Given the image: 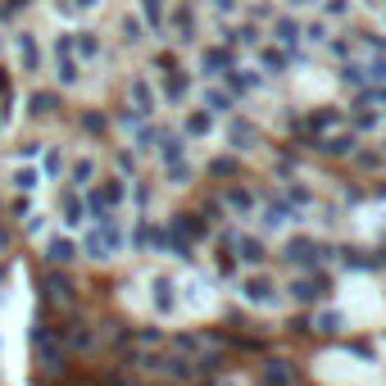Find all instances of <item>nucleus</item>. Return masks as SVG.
<instances>
[{"label":"nucleus","mask_w":386,"mask_h":386,"mask_svg":"<svg viewBox=\"0 0 386 386\" xmlns=\"http://www.w3.org/2000/svg\"><path fill=\"white\" fill-rule=\"evenodd\" d=\"M323 255H327V250L318 246L314 237H291V241L282 246V264H291L295 273H318Z\"/></svg>","instance_id":"nucleus-7"},{"label":"nucleus","mask_w":386,"mask_h":386,"mask_svg":"<svg viewBox=\"0 0 386 386\" xmlns=\"http://www.w3.org/2000/svg\"><path fill=\"white\" fill-rule=\"evenodd\" d=\"M291 9H305V5H318V0H286Z\"/></svg>","instance_id":"nucleus-57"},{"label":"nucleus","mask_w":386,"mask_h":386,"mask_svg":"<svg viewBox=\"0 0 386 386\" xmlns=\"http://www.w3.org/2000/svg\"><path fill=\"white\" fill-rule=\"evenodd\" d=\"M214 273L223 277V282H237L241 277V259H237V246H232V232L214 237Z\"/></svg>","instance_id":"nucleus-22"},{"label":"nucleus","mask_w":386,"mask_h":386,"mask_svg":"<svg viewBox=\"0 0 386 386\" xmlns=\"http://www.w3.org/2000/svg\"><path fill=\"white\" fill-rule=\"evenodd\" d=\"M382 159H386V141H382Z\"/></svg>","instance_id":"nucleus-58"},{"label":"nucleus","mask_w":386,"mask_h":386,"mask_svg":"<svg viewBox=\"0 0 386 386\" xmlns=\"http://www.w3.org/2000/svg\"><path fill=\"white\" fill-rule=\"evenodd\" d=\"M95 5H100V0H60V14H86V9H95Z\"/></svg>","instance_id":"nucleus-52"},{"label":"nucleus","mask_w":386,"mask_h":386,"mask_svg":"<svg viewBox=\"0 0 386 386\" xmlns=\"http://www.w3.org/2000/svg\"><path fill=\"white\" fill-rule=\"evenodd\" d=\"M223 209H232V214L246 218V214H255V209H259V196L250 187H241V182H232V187L223 191Z\"/></svg>","instance_id":"nucleus-29"},{"label":"nucleus","mask_w":386,"mask_h":386,"mask_svg":"<svg viewBox=\"0 0 386 386\" xmlns=\"http://www.w3.org/2000/svg\"><path fill=\"white\" fill-rule=\"evenodd\" d=\"M354 164H359V168H382V150H354Z\"/></svg>","instance_id":"nucleus-53"},{"label":"nucleus","mask_w":386,"mask_h":386,"mask_svg":"<svg viewBox=\"0 0 386 386\" xmlns=\"http://www.w3.org/2000/svg\"><path fill=\"white\" fill-rule=\"evenodd\" d=\"M218 41L232 46V51H259V41H268V36L259 32V23H223Z\"/></svg>","instance_id":"nucleus-20"},{"label":"nucleus","mask_w":386,"mask_h":386,"mask_svg":"<svg viewBox=\"0 0 386 386\" xmlns=\"http://www.w3.org/2000/svg\"><path fill=\"white\" fill-rule=\"evenodd\" d=\"M345 119H350L354 137H359V132H378V128H382V114L373 109V105H354V100H350V109H345Z\"/></svg>","instance_id":"nucleus-36"},{"label":"nucleus","mask_w":386,"mask_h":386,"mask_svg":"<svg viewBox=\"0 0 386 386\" xmlns=\"http://www.w3.org/2000/svg\"><path fill=\"white\" fill-rule=\"evenodd\" d=\"M223 86L232 95H237V100H246V95H255L259 86H264V73L259 69H250V64H237V69H232L227 77H223Z\"/></svg>","instance_id":"nucleus-23"},{"label":"nucleus","mask_w":386,"mask_h":386,"mask_svg":"<svg viewBox=\"0 0 386 386\" xmlns=\"http://www.w3.org/2000/svg\"><path fill=\"white\" fill-rule=\"evenodd\" d=\"M309 327H314V332H323V336H336V332L345 327V318L336 314V309H323V314H318V318H314Z\"/></svg>","instance_id":"nucleus-45"},{"label":"nucleus","mask_w":386,"mask_h":386,"mask_svg":"<svg viewBox=\"0 0 386 386\" xmlns=\"http://www.w3.org/2000/svg\"><path fill=\"white\" fill-rule=\"evenodd\" d=\"M164 178L173 182V187H191V182H196V164H173V168H164Z\"/></svg>","instance_id":"nucleus-46"},{"label":"nucleus","mask_w":386,"mask_h":386,"mask_svg":"<svg viewBox=\"0 0 386 386\" xmlns=\"http://www.w3.org/2000/svg\"><path fill=\"white\" fill-rule=\"evenodd\" d=\"M150 314L154 318L178 314V282H173L168 273H150Z\"/></svg>","instance_id":"nucleus-14"},{"label":"nucleus","mask_w":386,"mask_h":386,"mask_svg":"<svg viewBox=\"0 0 386 386\" xmlns=\"http://www.w3.org/2000/svg\"><path fill=\"white\" fill-rule=\"evenodd\" d=\"M128 200L137 209H150L154 205V187H146V182H137V187H128Z\"/></svg>","instance_id":"nucleus-50"},{"label":"nucleus","mask_w":386,"mask_h":386,"mask_svg":"<svg viewBox=\"0 0 386 386\" xmlns=\"http://www.w3.org/2000/svg\"><path fill=\"white\" fill-rule=\"evenodd\" d=\"M237 51H232V46H223V41H205L200 46V73L209 77V82H223V77L237 69Z\"/></svg>","instance_id":"nucleus-8"},{"label":"nucleus","mask_w":386,"mask_h":386,"mask_svg":"<svg viewBox=\"0 0 386 386\" xmlns=\"http://www.w3.org/2000/svg\"><path fill=\"white\" fill-rule=\"evenodd\" d=\"M77 259H82V250H77L73 232H60V237H51L41 246V264L46 268H69V264H77Z\"/></svg>","instance_id":"nucleus-13"},{"label":"nucleus","mask_w":386,"mask_h":386,"mask_svg":"<svg viewBox=\"0 0 386 386\" xmlns=\"http://www.w3.org/2000/svg\"><path fill=\"white\" fill-rule=\"evenodd\" d=\"M268 41H277L286 55H300V46H305V18L277 14L273 23H268Z\"/></svg>","instance_id":"nucleus-11"},{"label":"nucleus","mask_w":386,"mask_h":386,"mask_svg":"<svg viewBox=\"0 0 386 386\" xmlns=\"http://www.w3.org/2000/svg\"><path fill=\"white\" fill-rule=\"evenodd\" d=\"M146 23H141V18L137 14H123V46H141V41H146Z\"/></svg>","instance_id":"nucleus-43"},{"label":"nucleus","mask_w":386,"mask_h":386,"mask_svg":"<svg viewBox=\"0 0 386 386\" xmlns=\"http://www.w3.org/2000/svg\"><path fill=\"white\" fill-rule=\"evenodd\" d=\"M164 41L182 46V51L200 46V18H196V9H191V0H178V5L168 9V27H164Z\"/></svg>","instance_id":"nucleus-3"},{"label":"nucleus","mask_w":386,"mask_h":386,"mask_svg":"<svg viewBox=\"0 0 386 386\" xmlns=\"http://www.w3.org/2000/svg\"><path fill=\"white\" fill-rule=\"evenodd\" d=\"M259 386H295V368L286 359H264V368H259Z\"/></svg>","instance_id":"nucleus-34"},{"label":"nucleus","mask_w":386,"mask_h":386,"mask_svg":"<svg viewBox=\"0 0 386 386\" xmlns=\"http://www.w3.org/2000/svg\"><path fill=\"white\" fill-rule=\"evenodd\" d=\"M241 168H246V164H241V154H232V150L214 154V159L205 164V173H209V178H218V182H232V178H241Z\"/></svg>","instance_id":"nucleus-35"},{"label":"nucleus","mask_w":386,"mask_h":386,"mask_svg":"<svg viewBox=\"0 0 386 386\" xmlns=\"http://www.w3.org/2000/svg\"><path fill=\"white\" fill-rule=\"evenodd\" d=\"M27 5H32V0H5V5H0V23H14Z\"/></svg>","instance_id":"nucleus-51"},{"label":"nucleus","mask_w":386,"mask_h":386,"mask_svg":"<svg viewBox=\"0 0 386 386\" xmlns=\"http://www.w3.org/2000/svg\"><path fill=\"white\" fill-rule=\"evenodd\" d=\"M309 150H318L323 159H354V150H359V137H354V132H327V137L309 141Z\"/></svg>","instance_id":"nucleus-16"},{"label":"nucleus","mask_w":386,"mask_h":386,"mask_svg":"<svg viewBox=\"0 0 386 386\" xmlns=\"http://www.w3.org/2000/svg\"><path fill=\"white\" fill-rule=\"evenodd\" d=\"M327 36H332V23H327V18H318V23H305V41H309V46H323Z\"/></svg>","instance_id":"nucleus-48"},{"label":"nucleus","mask_w":386,"mask_h":386,"mask_svg":"<svg viewBox=\"0 0 386 386\" xmlns=\"http://www.w3.org/2000/svg\"><path fill=\"white\" fill-rule=\"evenodd\" d=\"M86 218H91L86 196H82V191H64V196H60V223L69 232H77V227H86Z\"/></svg>","instance_id":"nucleus-25"},{"label":"nucleus","mask_w":386,"mask_h":386,"mask_svg":"<svg viewBox=\"0 0 386 386\" xmlns=\"http://www.w3.org/2000/svg\"><path fill=\"white\" fill-rule=\"evenodd\" d=\"M77 123H82V132H91V137H100V132L109 128V119H105L100 109H86V114H82V119H77Z\"/></svg>","instance_id":"nucleus-49"},{"label":"nucleus","mask_w":386,"mask_h":386,"mask_svg":"<svg viewBox=\"0 0 386 386\" xmlns=\"http://www.w3.org/2000/svg\"><path fill=\"white\" fill-rule=\"evenodd\" d=\"M73 55H77L82 64L100 60V36H95L91 27H77V32H73Z\"/></svg>","instance_id":"nucleus-39"},{"label":"nucleus","mask_w":386,"mask_h":386,"mask_svg":"<svg viewBox=\"0 0 386 386\" xmlns=\"http://www.w3.org/2000/svg\"><path fill=\"white\" fill-rule=\"evenodd\" d=\"M191 91H196V77L187 73V64H182V69H173V73H159V100L182 105Z\"/></svg>","instance_id":"nucleus-19"},{"label":"nucleus","mask_w":386,"mask_h":386,"mask_svg":"<svg viewBox=\"0 0 386 386\" xmlns=\"http://www.w3.org/2000/svg\"><path fill=\"white\" fill-rule=\"evenodd\" d=\"M209 9H214L218 18H232V14L241 9V0H209Z\"/></svg>","instance_id":"nucleus-55"},{"label":"nucleus","mask_w":386,"mask_h":386,"mask_svg":"<svg viewBox=\"0 0 386 386\" xmlns=\"http://www.w3.org/2000/svg\"><path fill=\"white\" fill-rule=\"evenodd\" d=\"M223 141H227L232 154H241V159L264 146V137H259V123H250L246 114H227V119H223Z\"/></svg>","instance_id":"nucleus-5"},{"label":"nucleus","mask_w":386,"mask_h":386,"mask_svg":"<svg viewBox=\"0 0 386 386\" xmlns=\"http://www.w3.org/2000/svg\"><path fill=\"white\" fill-rule=\"evenodd\" d=\"M95 178H100V159H95V154H86V150L73 154L69 168H64V182H69V191H86Z\"/></svg>","instance_id":"nucleus-17"},{"label":"nucleus","mask_w":386,"mask_h":386,"mask_svg":"<svg viewBox=\"0 0 386 386\" xmlns=\"http://www.w3.org/2000/svg\"><path fill=\"white\" fill-rule=\"evenodd\" d=\"M164 168H173V164H187V137H182L178 128H164L159 132V146H154Z\"/></svg>","instance_id":"nucleus-26"},{"label":"nucleus","mask_w":386,"mask_h":386,"mask_svg":"<svg viewBox=\"0 0 386 386\" xmlns=\"http://www.w3.org/2000/svg\"><path fill=\"white\" fill-rule=\"evenodd\" d=\"M128 187H132V182L119 178V173H100V178H95L91 187L82 191V196H86V209H91V218L119 214V209L128 205Z\"/></svg>","instance_id":"nucleus-2"},{"label":"nucleus","mask_w":386,"mask_h":386,"mask_svg":"<svg viewBox=\"0 0 386 386\" xmlns=\"http://www.w3.org/2000/svg\"><path fill=\"white\" fill-rule=\"evenodd\" d=\"M137 18L146 23V32L154 41H164V27H168V5L164 0H137Z\"/></svg>","instance_id":"nucleus-27"},{"label":"nucleus","mask_w":386,"mask_h":386,"mask_svg":"<svg viewBox=\"0 0 386 386\" xmlns=\"http://www.w3.org/2000/svg\"><path fill=\"white\" fill-rule=\"evenodd\" d=\"M237 291H241V300L255 305V309H277V305H282V295H277L282 286H277L273 277L264 273V268H255V273H241V277H237Z\"/></svg>","instance_id":"nucleus-4"},{"label":"nucleus","mask_w":386,"mask_h":386,"mask_svg":"<svg viewBox=\"0 0 386 386\" xmlns=\"http://www.w3.org/2000/svg\"><path fill=\"white\" fill-rule=\"evenodd\" d=\"M214 123H218L214 114L196 105V109H187V114H182V128H178V132H182L187 141H191V137H209V132H214Z\"/></svg>","instance_id":"nucleus-31"},{"label":"nucleus","mask_w":386,"mask_h":386,"mask_svg":"<svg viewBox=\"0 0 386 386\" xmlns=\"http://www.w3.org/2000/svg\"><path fill=\"white\" fill-rule=\"evenodd\" d=\"M41 227H46V214H32V218H27V232H32V237H36Z\"/></svg>","instance_id":"nucleus-56"},{"label":"nucleus","mask_w":386,"mask_h":386,"mask_svg":"<svg viewBox=\"0 0 386 386\" xmlns=\"http://www.w3.org/2000/svg\"><path fill=\"white\" fill-rule=\"evenodd\" d=\"M55 77H60V91H69V86H77V77H82V60L73 55V32H60L55 36Z\"/></svg>","instance_id":"nucleus-10"},{"label":"nucleus","mask_w":386,"mask_h":386,"mask_svg":"<svg viewBox=\"0 0 386 386\" xmlns=\"http://www.w3.org/2000/svg\"><path fill=\"white\" fill-rule=\"evenodd\" d=\"M55 109H60V91H51V86L27 95V119H51Z\"/></svg>","instance_id":"nucleus-38"},{"label":"nucleus","mask_w":386,"mask_h":386,"mask_svg":"<svg viewBox=\"0 0 386 386\" xmlns=\"http://www.w3.org/2000/svg\"><path fill=\"white\" fill-rule=\"evenodd\" d=\"M77 250H82V259H91V264H109V259H119L123 250H128L123 218L109 214V218H95L91 227H82V237H77Z\"/></svg>","instance_id":"nucleus-1"},{"label":"nucleus","mask_w":386,"mask_h":386,"mask_svg":"<svg viewBox=\"0 0 386 386\" xmlns=\"http://www.w3.org/2000/svg\"><path fill=\"white\" fill-rule=\"evenodd\" d=\"M36 168H41V178H46V182H60V178H64V168H69V154H64V146H46Z\"/></svg>","instance_id":"nucleus-37"},{"label":"nucleus","mask_w":386,"mask_h":386,"mask_svg":"<svg viewBox=\"0 0 386 386\" xmlns=\"http://www.w3.org/2000/svg\"><path fill=\"white\" fill-rule=\"evenodd\" d=\"M323 51L332 55V60H341V64H350V60H354V41H350V36H336V32L323 41Z\"/></svg>","instance_id":"nucleus-41"},{"label":"nucleus","mask_w":386,"mask_h":386,"mask_svg":"<svg viewBox=\"0 0 386 386\" xmlns=\"http://www.w3.org/2000/svg\"><path fill=\"white\" fill-rule=\"evenodd\" d=\"M60 341L69 345V350H91V323H86L82 314H73V309H64V327H60Z\"/></svg>","instance_id":"nucleus-21"},{"label":"nucleus","mask_w":386,"mask_h":386,"mask_svg":"<svg viewBox=\"0 0 386 386\" xmlns=\"http://www.w3.org/2000/svg\"><path fill=\"white\" fill-rule=\"evenodd\" d=\"M255 60H259V73H286V64H291V55H286L282 46H277V41H259Z\"/></svg>","instance_id":"nucleus-32"},{"label":"nucleus","mask_w":386,"mask_h":386,"mask_svg":"<svg viewBox=\"0 0 386 386\" xmlns=\"http://www.w3.org/2000/svg\"><path fill=\"white\" fill-rule=\"evenodd\" d=\"M318 5H323L327 23H345V18L354 14V0H318Z\"/></svg>","instance_id":"nucleus-42"},{"label":"nucleus","mask_w":386,"mask_h":386,"mask_svg":"<svg viewBox=\"0 0 386 386\" xmlns=\"http://www.w3.org/2000/svg\"><path fill=\"white\" fill-rule=\"evenodd\" d=\"M232 246H237V259H241V264L264 268V259H268V241H264V237H232Z\"/></svg>","instance_id":"nucleus-28"},{"label":"nucleus","mask_w":386,"mask_h":386,"mask_svg":"<svg viewBox=\"0 0 386 386\" xmlns=\"http://www.w3.org/2000/svg\"><path fill=\"white\" fill-rule=\"evenodd\" d=\"M264 227H286L291 218H300V209H291V200L286 196H268V205H264Z\"/></svg>","instance_id":"nucleus-33"},{"label":"nucleus","mask_w":386,"mask_h":386,"mask_svg":"<svg viewBox=\"0 0 386 386\" xmlns=\"http://www.w3.org/2000/svg\"><path fill=\"white\" fill-rule=\"evenodd\" d=\"M128 246H132V250H141V255H150V250H168V227L150 223V218H137V223H132Z\"/></svg>","instance_id":"nucleus-15"},{"label":"nucleus","mask_w":386,"mask_h":386,"mask_svg":"<svg viewBox=\"0 0 386 386\" xmlns=\"http://www.w3.org/2000/svg\"><path fill=\"white\" fill-rule=\"evenodd\" d=\"M159 105H164V100H159V86H154L146 73H137V77L128 82V109L141 114V119H154V109H159Z\"/></svg>","instance_id":"nucleus-12"},{"label":"nucleus","mask_w":386,"mask_h":386,"mask_svg":"<svg viewBox=\"0 0 386 386\" xmlns=\"http://www.w3.org/2000/svg\"><path fill=\"white\" fill-rule=\"evenodd\" d=\"M41 168H36V164H14V168H9V187H14V196H32L36 187H41Z\"/></svg>","instance_id":"nucleus-30"},{"label":"nucleus","mask_w":386,"mask_h":386,"mask_svg":"<svg viewBox=\"0 0 386 386\" xmlns=\"http://www.w3.org/2000/svg\"><path fill=\"white\" fill-rule=\"evenodd\" d=\"M114 168H119V178H137V150H132V146H119V150H114Z\"/></svg>","instance_id":"nucleus-44"},{"label":"nucleus","mask_w":386,"mask_h":386,"mask_svg":"<svg viewBox=\"0 0 386 386\" xmlns=\"http://www.w3.org/2000/svg\"><path fill=\"white\" fill-rule=\"evenodd\" d=\"M154 69H159V73H173V69H182V60H178L173 51H159V55H154Z\"/></svg>","instance_id":"nucleus-54"},{"label":"nucleus","mask_w":386,"mask_h":386,"mask_svg":"<svg viewBox=\"0 0 386 386\" xmlns=\"http://www.w3.org/2000/svg\"><path fill=\"white\" fill-rule=\"evenodd\" d=\"M0 128H5V119H0Z\"/></svg>","instance_id":"nucleus-59"},{"label":"nucleus","mask_w":386,"mask_h":386,"mask_svg":"<svg viewBox=\"0 0 386 386\" xmlns=\"http://www.w3.org/2000/svg\"><path fill=\"white\" fill-rule=\"evenodd\" d=\"M200 109H209L214 119H227V114H237V95H232L223 82H209L205 91H200Z\"/></svg>","instance_id":"nucleus-24"},{"label":"nucleus","mask_w":386,"mask_h":386,"mask_svg":"<svg viewBox=\"0 0 386 386\" xmlns=\"http://www.w3.org/2000/svg\"><path fill=\"white\" fill-rule=\"evenodd\" d=\"M359 69L368 86H386V55H368V60H359Z\"/></svg>","instance_id":"nucleus-40"},{"label":"nucleus","mask_w":386,"mask_h":386,"mask_svg":"<svg viewBox=\"0 0 386 386\" xmlns=\"http://www.w3.org/2000/svg\"><path fill=\"white\" fill-rule=\"evenodd\" d=\"M41 305H51V309H73L77 305L69 268H46L41 273Z\"/></svg>","instance_id":"nucleus-6"},{"label":"nucleus","mask_w":386,"mask_h":386,"mask_svg":"<svg viewBox=\"0 0 386 386\" xmlns=\"http://www.w3.org/2000/svg\"><path fill=\"white\" fill-rule=\"evenodd\" d=\"M327 291H332V282H327L323 273H295L291 282H286V300L291 305H318Z\"/></svg>","instance_id":"nucleus-9"},{"label":"nucleus","mask_w":386,"mask_h":386,"mask_svg":"<svg viewBox=\"0 0 386 386\" xmlns=\"http://www.w3.org/2000/svg\"><path fill=\"white\" fill-rule=\"evenodd\" d=\"M14 55H18V69L23 73H41V64H46V51H41V36H32V32H14Z\"/></svg>","instance_id":"nucleus-18"},{"label":"nucleus","mask_w":386,"mask_h":386,"mask_svg":"<svg viewBox=\"0 0 386 386\" xmlns=\"http://www.w3.org/2000/svg\"><path fill=\"white\" fill-rule=\"evenodd\" d=\"M354 41H359L364 51H373V55H386V36H382V32H373V27H364V32H354Z\"/></svg>","instance_id":"nucleus-47"}]
</instances>
